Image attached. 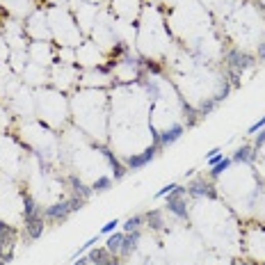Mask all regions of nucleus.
<instances>
[{
	"mask_svg": "<svg viewBox=\"0 0 265 265\" xmlns=\"http://www.w3.org/2000/svg\"><path fill=\"white\" fill-rule=\"evenodd\" d=\"M82 201H85V199H80V197H71V199L57 201V204H53V206H48V208H46V217H48V220H53V222H62V220H66V217H69L73 211H78V208H80Z\"/></svg>",
	"mask_w": 265,
	"mask_h": 265,
	"instance_id": "nucleus-1",
	"label": "nucleus"
},
{
	"mask_svg": "<svg viewBox=\"0 0 265 265\" xmlns=\"http://www.w3.org/2000/svg\"><path fill=\"white\" fill-rule=\"evenodd\" d=\"M185 192H188V188L176 185V190H174L172 195H167V211L174 213L179 220H185V217H188V204L183 201Z\"/></svg>",
	"mask_w": 265,
	"mask_h": 265,
	"instance_id": "nucleus-2",
	"label": "nucleus"
},
{
	"mask_svg": "<svg viewBox=\"0 0 265 265\" xmlns=\"http://www.w3.org/2000/svg\"><path fill=\"white\" fill-rule=\"evenodd\" d=\"M156 153H158V146L156 144H151L149 149H144V151H140V153H133V156H126V160H124V165L128 169H142V167H146V165L151 163L153 158H156Z\"/></svg>",
	"mask_w": 265,
	"mask_h": 265,
	"instance_id": "nucleus-3",
	"label": "nucleus"
},
{
	"mask_svg": "<svg viewBox=\"0 0 265 265\" xmlns=\"http://www.w3.org/2000/svg\"><path fill=\"white\" fill-rule=\"evenodd\" d=\"M254 64V60L249 57V55L240 53V50H231L229 53V69L233 71V76H240L245 69H249V66Z\"/></svg>",
	"mask_w": 265,
	"mask_h": 265,
	"instance_id": "nucleus-4",
	"label": "nucleus"
},
{
	"mask_svg": "<svg viewBox=\"0 0 265 265\" xmlns=\"http://www.w3.org/2000/svg\"><path fill=\"white\" fill-rule=\"evenodd\" d=\"M183 126L181 124H174V126H169V128H165L163 133H160V137H158V146L163 149V146H169V144H174V142L179 140L181 135H183Z\"/></svg>",
	"mask_w": 265,
	"mask_h": 265,
	"instance_id": "nucleus-5",
	"label": "nucleus"
},
{
	"mask_svg": "<svg viewBox=\"0 0 265 265\" xmlns=\"http://www.w3.org/2000/svg\"><path fill=\"white\" fill-rule=\"evenodd\" d=\"M34 217H41V211H39L37 201L30 195H23V222H30Z\"/></svg>",
	"mask_w": 265,
	"mask_h": 265,
	"instance_id": "nucleus-6",
	"label": "nucleus"
},
{
	"mask_svg": "<svg viewBox=\"0 0 265 265\" xmlns=\"http://www.w3.org/2000/svg\"><path fill=\"white\" fill-rule=\"evenodd\" d=\"M188 195L192 197H208V199H215V190H213V185H206L204 181H197V183L188 185Z\"/></svg>",
	"mask_w": 265,
	"mask_h": 265,
	"instance_id": "nucleus-7",
	"label": "nucleus"
},
{
	"mask_svg": "<svg viewBox=\"0 0 265 265\" xmlns=\"http://www.w3.org/2000/svg\"><path fill=\"white\" fill-rule=\"evenodd\" d=\"M103 156L108 158V163H110V167H112V174H114V179H124V174L128 172V167H126V165H121L119 160H117V158L112 156V151H108V149H103Z\"/></svg>",
	"mask_w": 265,
	"mask_h": 265,
	"instance_id": "nucleus-8",
	"label": "nucleus"
},
{
	"mask_svg": "<svg viewBox=\"0 0 265 265\" xmlns=\"http://www.w3.org/2000/svg\"><path fill=\"white\" fill-rule=\"evenodd\" d=\"M137 243H140V231H130V233H124V243H121V252L119 254L128 256L133 249L137 247Z\"/></svg>",
	"mask_w": 265,
	"mask_h": 265,
	"instance_id": "nucleus-9",
	"label": "nucleus"
},
{
	"mask_svg": "<svg viewBox=\"0 0 265 265\" xmlns=\"http://www.w3.org/2000/svg\"><path fill=\"white\" fill-rule=\"evenodd\" d=\"M25 233H27V238L30 240L41 238V233H43V220L41 217H34V220L25 222Z\"/></svg>",
	"mask_w": 265,
	"mask_h": 265,
	"instance_id": "nucleus-10",
	"label": "nucleus"
},
{
	"mask_svg": "<svg viewBox=\"0 0 265 265\" xmlns=\"http://www.w3.org/2000/svg\"><path fill=\"white\" fill-rule=\"evenodd\" d=\"M11 245H14V229L0 222V252H5V247H11Z\"/></svg>",
	"mask_w": 265,
	"mask_h": 265,
	"instance_id": "nucleus-11",
	"label": "nucleus"
},
{
	"mask_svg": "<svg viewBox=\"0 0 265 265\" xmlns=\"http://www.w3.org/2000/svg\"><path fill=\"white\" fill-rule=\"evenodd\" d=\"M256 158V151H254V146H240L238 151L233 153V163H252Z\"/></svg>",
	"mask_w": 265,
	"mask_h": 265,
	"instance_id": "nucleus-12",
	"label": "nucleus"
},
{
	"mask_svg": "<svg viewBox=\"0 0 265 265\" xmlns=\"http://www.w3.org/2000/svg\"><path fill=\"white\" fill-rule=\"evenodd\" d=\"M121 243H124V231H112L108 243H105V247H108V252H112V254H119Z\"/></svg>",
	"mask_w": 265,
	"mask_h": 265,
	"instance_id": "nucleus-13",
	"label": "nucleus"
},
{
	"mask_svg": "<svg viewBox=\"0 0 265 265\" xmlns=\"http://www.w3.org/2000/svg\"><path fill=\"white\" fill-rule=\"evenodd\" d=\"M71 188H73V192H76V195H80V199H89V197L94 195V190L92 188H87L85 183H82L80 179H76V176H71Z\"/></svg>",
	"mask_w": 265,
	"mask_h": 265,
	"instance_id": "nucleus-14",
	"label": "nucleus"
},
{
	"mask_svg": "<svg viewBox=\"0 0 265 265\" xmlns=\"http://www.w3.org/2000/svg\"><path fill=\"white\" fill-rule=\"evenodd\" d=\"M231 165H233V160H231V158H227V156H224V158H222V160H220V163H217V165H213V169H211V176H213V179H220V176H222V174L227 172V169L231 167Z\"/></svg>",
	"mask_w": 265,
	"mask_h": 265,
	"instance_id": "nucleus-15",
	"label": "nucleus"
},
{
	"mask_svg": "<svg viewBox=\"0 0 265 265\" xmlns=\"http://www.w3.org/2000/svg\"><path fill=\"white\" fill-rule=\"evenodd\" d=\"M142 222H144V215H130L128 220L124 222V233H130V231H140Z\"/></svg>",
	"mask_w": 265,
	"mask_h": 265,
	"instance_id": "nucleus-16",
	"label": "nucleus"
},
{
	"mask_svg": "<svg viewBox=\"0 0 265 265\" xmlns=\"http://www.w3.org/2000/svg\"><path fill=\"white\" fill-rule=\"evenodd\" d=\"M110 188H112V179H110V176H98L92 183L94 192H105V190H110Z\"/></svg>",
	"mask_w": 265,
	"mask_h": 265,
	"instance_id": "nucleus-17",
	"label": "nucleus"
},
{
	"mask_svg": "<svg viewBox=\"0 0 265 265\" xmlns=\"http://www.w3.org/2000/svg\"><path fill=\"white\" fill-rule=\"evenodd\" d=\"M222 158H224L222 149H213V151L208 153V156H206V163H208V165H211V167H213V165H217V163H220V160H222Z\"/></svg>",
	"mask_w": 265,
	"mask_h": 265,
	"instance_id": "nucleus-18",
	"label": "nucleus"
},
{
	"mask_svg": "<svg viewBox=\"0 0 265 265\" xmlns=\"http://www.w3.org/2000/svg\"><path fill=\"white\" fill-rule=\"evenodd\" d=\"M119 224H121V220H117V217H114V220H110L108 224H103L101 233H103V236H110L112 231H117V227H119Z\"/></svg>",
	"mask_w": 265,
	"mask_h": 265,
	"instance_id": "nucleus-19",
	"label": "nucleus"
},
{
	"mask_svg": "<svg viewBox=\"0 0 265 265\" xmlns=\"http://www.w3.org/2000/svg\"><path fill=\"white\" fill-rule=\"evenodd\" d=\"M261 128H265V114H263V117H261L259 121H254V124L249 126V128H247V133H249V135H256V133H259Z\"/></svg>",
	"mask_w": 265,
	"mask_h": 265,
	"instance_id": "nucleus-20",
	"label": "nucleus"
},
{
	"mask_svg": "<svg viewBox=\"0 0 265 265\" xmlns=\"http://www.w3.org/2000/svg\"><path fill=\"white\" fill-rule=\"evenodd\" d=\"M176 185H179V183H167L165 188H160V190H158V192H156V197H167V195H172L174 190H176Z\"/></svg>",
	"mask_w": 265,
	"mask_h": 265,
	"instance_id": "nucleus-21",
	"label": "nucleus"
},
{
	"mask_svg": "<svg viewBox=\"0 0 265 265\" xmlns=\"http://www.w3.org/2000/svg\"><path fill=\"white\" fill-rule=\"evenodd\" d=\"M96 243H98V238H89V240H87V243L82 245V247L78 249V252H76V254H73V256H76V259H78V254H85L87 249H92V247H94V245H96Z\"/></svg>",
	"mask_w": 265,
	"mask_h": 265,
	"instance_id": "nucleus-22",
	"label": "nucleus"
},
{
	"mask_svg": "<svg viewBox=\"0 0 265 265\" xmlns=\"http://www.w3.org/2000/svg\"><path fill=\"white\" fill-rule=\"evenodd\" d=\"M265 144V128H261V133H256V140H254V149H261Z\"/></svg>",
	"mask_w": 265,
	"mask_h": 265,
	"instance_id": "nucleus-23",
	"label": "nucleus"
},
{
	"mask_svg": "<svg viewBox=\"0 0 265 265\" xmlns=\"http://www.w3.org/2000/svg\"><path fill=\"white\" fill-rule=\"evenodd\" d=\"M73 265H89V259H80V261H76Z\"/></svg>",
	"mask_w": 265,
	"mask_h": 265,
	"instance_id": "nucleus-24",
	"label": "nucleus"
},
{
	"mask_svg": "<svg viewBox=\"0 0 265 265\" xmlns=\"http://www.w3.org/2000/svg\"><path fill=\"white\" fill-rule=\"evenodd\" d=\"M259 55H261V60H265V43L261 46V50H259Z\"/></svg>",
	"mask_w": 265,
	"mask_h": 265,
	"instance_id": "nucleus-25",
	"label": "nucleus"
},
{
	"mask_svg": "<svg viewBox=\"0 0 265 265\" xmlns=\"http://www.w3.org/2000/svg\"><path fill=\"white\" fill-rule=\"evenodd\" d=\"M89 265H98V263H89Z\"/></svg>",
	"mask_w": 265,
	"mask_h": 265,
	"instance_id": "nucleus-26",
	"label": "nucleus"
}]
</instances>
